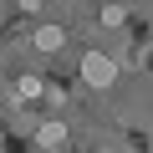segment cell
I'll use <instances>...</instances> for the list:
<instances>
[{
  "label": "cell",
  "instance_id": "6da1fadb",
  "mask_svg": "<svg viewBox=\"0 0 153 153\" xmlns=\"http://www.w3.org/2000/svg\"><path fill=\"white\" fill-rule=\"evenodd\" d=\"M82 82H87V87H112V82H117V61H112L107 51H87V56H82Z\"/></svg>",
  "mask_w": 153,
  "mask_h": 153
},
{
  "label": "cell",
  "instance_id": "7a4b0ae2",
  "mask_svg": "<svg viewBox=\"0 0 153 153\" xmlns=\"http://www.w3.org/2000/svg\"><path fill=\"white\" fill-rule=\"evenodd\" d=\"M61 46H66V31L61 26H41L36 31V51H61Z\"/></svg>",
  "mask_w": 153,
  "mask_h": 153
},
{
  "label": "cell",
  "instance_id": "3957f363",
  "mask_svg": "<svg viewBox=\"0 0 153 153\" xmlns=\"http://www.w3.org/2000/svg\"><path fill=\"white\" fill-rule=\"evenodd\" d=\"M36 143H41V148H61V143H66V128H61V123H41V128H36Z\"/></svg>",
  "mask_w": 153,
  "mask_h": 153
},
{
  "label": "cell",
  "instance_id": "277c9868",
  "mask_svg": "<svg viewBox=\"0 0 153 153\" xmlns=\"http://www.w3.org/2000/svg\"><path fill=\"white\" fill-rule=\"evenodd\" d=\"M97 21H102V26H123V21H128V5H102Z\"/></svg>",
  "mask_w": 153,
  "mask_h": 153
},
{
  "label": "cell",
  "instance_id": "5b68a950",
  "mask_svg": "<svg viewBox=\"0 0 153 153\" xmlns=\"http://www.w3.org/2000/svg\"><path fill=\"white\" fill-rule=\"evenodd\" d=\"M16 87H21V97H41V76H21Z\"/></svg>",
  "mask_w": 153,
  "mask_h": 153
}]
</instances>
